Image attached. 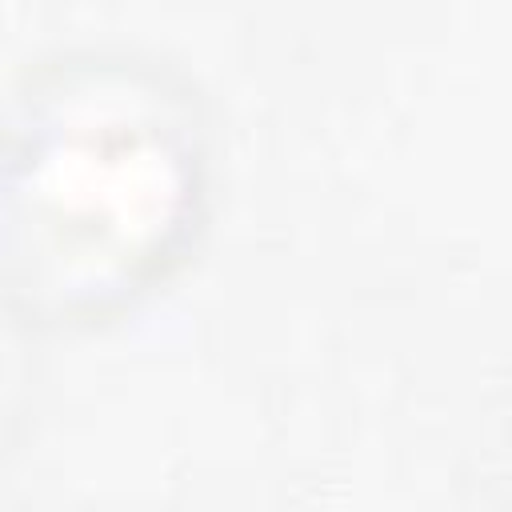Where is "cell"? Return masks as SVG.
Returning a JSON list of instances; mask_svg holds the SVG:
<instances>
[{
    "mask_svg": "<svg viewBox=\"0 0 512 512\" xmlns=\"http://www.w3.org/2000/svg\"><path fill=\"white\" fill-rule=\"evenodd\" d=\"M204 196L192 104L140 64H64L8 132V288L40 320L104 316L184 252Z\"/></svg>",
    "mask_w": 512,
    "mask_h": 512,
    "instance_id": "6da1fadb",
    "label": "cell"
}]
</instances>
